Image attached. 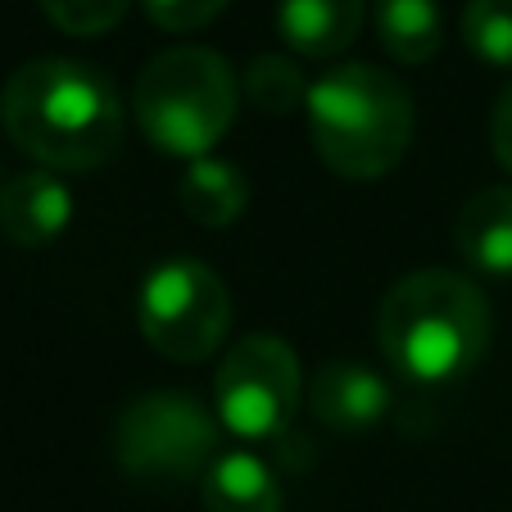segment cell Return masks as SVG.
Returning a JSON list of instances; mask_svg holds the SVG:
<instances>
[{"mask_svg": "<svg viewBox=\"0 0 512 512\" xmlns=\"http://www.w3.org/2000/svg\"><path fill=\"white\" fill-rule=\"evenodd\" d=\"M454 245L472 268L512 277V186H485L458 209Z\"/></svg>", "mask_w": 512, "mask_h": 512, "instance_id": "8fae6325", "label": "cell"}, {"mask_svg": "<svg viewBox=\"0 0 512 512\" xmlns=\"http://www.w3.org/2000/svg\"><path fill=\"white\" fill-rule=\"evenodd\" d=\"M463 41L485 64L512 68V0H467Z\"/></svg>", "mask_w": 512, "mask_h": 512, "instance_id": "2e32d148", "label": "cell"}, {"mask_svg": "<svg viewBox=\"0 0 512 512\" xmlns=\"http://www.w3.org/2000/svg\"><path fill=\"white\" fill-rule=\"evenodd\" d=\"M136 327L145 345L173 363H204L232 327V295L200 259H164L136 295Z\"/></svg>", "mask_w": 512, "mask_h": 512, "instance_id": "8992f818", "label": "cell"}, {"mask_svg": "<svg viewBox=\"0 0 512 512\" xmlns=\"http://www.w3.org/2000/svg\"><path fill=\"white\" fill-rule=\"evenodd\" d=\"M41 14L55 23L59 32L73 37H100V32L118 28L132 0H37Z\"/></svg>", "mask_w": 512, "mask_h": 512, "instance_id": "e0dca14e", "label": "cell"}, {"mask_svg": "<svg viewBox=\"0 0 512 512\" xmlns=\"http://www.w3.org/2000/svg\"><path fill=\"white\" fill-rule=\"evenodd\" d=\"M300 358L281 336H245L218 363V426L236 440H277L300 408Z\"/></svg>", "mask_w": 512, "mask_h": 512, "instance_id": "52a82bcc", "label": "cell"}, {"mask_svg": "<svg viewBox=\"0 0 512 512\" xmlns=\"http://www.w3.org/2000/svg\"><path fill=\"white\" fill-rule=\"evenodd\" d=\"M309 408L322 426L340 435H363L390 413V386L381 372L354 358H331L309 381Z\"/></svg>", "mask_w": 512, "mask_h": 512, "instance_id": "ba28073f", "label": "cell"}, {"mask_svg": "<svg viewBox=\"0 0 512 512\" xmlns=\"http://www.w3.org/2000/svg\"><path fill=\"white\" fill-rule=\"evenodd\" d=\"M494 313L472 277L449 268H422L386 290L377 313L381 354L422 386H449L467 377L490 349Z\"/></svg>", "mask_w": 512, "mask_h": 512, "instance_id": "7a4b0ae2", "label": "cell"}, {"mask_svg": "<svg viewBox=\"0 0 512 512\" xmlns=\"http://www.w3.org/2000/svg\"><path fill=\"white\" fill-rule=\"evenodd\" d=\"M377 37L399 64H426L440 50V5L435 0H377Z\"/></svg>", "mask_w": 512, "mask_h": 512, "instance_id": "5bb4252c", "label": "cell"}, {"mask_svg": "<svg viewBox=\"0 0 512 512\" xmlns=\"http://www.w3.org/2000/svg\"><path fill=\"white\" fill-rule=\"evenodd\" d=\"M0 191H5V186H0Z\"/></svg>", "mask_w": 512, "mask_h": 512, "instance_id": "ffe728a7", "label": "cell"}, {"mask_svg": "<svg viewBox=\"0 0 512 512\" xmlns=\"http://www.w3.org/2000/svg\"><path fill=\"white\" fill-rule=\"evenodd\" d=\"M200 503L204 512H281V481L263 458L232 449L204 472Z\"/></svg>", "mask_w": 512, "mask_h": 512, "instance_id": "7c38bea8", "label": "cell"}, {"mask_svg": "<svg viewBox=\"0 0 512 512\" xmlns=\"http://www.w3.org/2000/svg\"><path fill=\"white\" fill-rule=\"evenodd\" d=\"M368 0H281L277 32L304 59H336L354 46Z\"/></svg>", "mask_w": 512, "mask_h": 512, "instance_id": "30bf717a", "label": "cell"}, {"mask_svg": "<svg viewBox=\"0 0 512 512\" xmlns=\"http://www.w3.org/2000/svg\"><path fill=\"white\" fill-rule=\"evenodd\" d=\"M227 10V0H145L150 23L164 32H200Z\"/></svg>", "mask_w": 512, "mask_h": 512, "instance_id": "ac0fdd59", "label": "cell"}, {"mask_svg": "<svg viewBox=\"0 0 512 512\" xmlns=\"http://www.w3.org/2000/svg\"><path fill=\"white\" fill-rule=\"evenodd\" d=\"M309 87L313 82H304L300 64H290L286 55H254L241 78L245 100L268 118H281V114H290V109L309 105Z\"/></svg>", "mask_w": 512, "mask_h": 512, "instance_id": "9a60e30c", "label": "cell"}, {"mask_svg": "<svg viewBox=\"0 0 512 512\" xmlns=\"http://www.w3.org/2000/svg\"><path fill=\"white\" fill-rule=\"evenodd\" d=\"M182 209L191 213L200 227H232L236 218L250 204V186H245V173L227 159H191L182 177Z\"/></svg>", "mask_w": 512, "mask_h": 512, "instance_id": "4fadbf2b", "label": "cell"}, {"mask_svg": "<svg viewBox=\"0 0 512 512\" xmlns=\"http://www.w3.org/2000/svg\"><path fill=\"white\" fill-rule=\"evenodd\" d=\"M241 105L232 64L209 46H173L141 68L132 114L150 145L173 159H204L227 136Z\"/></svg>", "mask_w": 512, "mask_h": 512, "instance_id": "277c9868", "label": "cell"}, {"mask_svg": "<svg viewBox=\"0 0 512 512\" xmlns=\"http://www.w3.org/2000/svg\"><path fill=\"white\" fill-rule=\"evenodd\" d=\"M114 458L132 481L182 485L218 458V413L200 404L191 390H155L123 408L114 431Z\"/></svg>", "mask_w": 512, "mask_h": 512, "instance_id": "5b68a950", "label": "cell"}, {"mask_svg": "<svg viewBox=\"0 0 512 512\" xmlns=\"http://www.w3.org/2000/svg\"><path fill=\"white\" fill-rule=\"evenodd\" d=\"M5 136L37 164L87 173L123 141V105L114 82L78 59H32L0 91Z\"/></svg>", "mask_w": 512, "mask_h": 512, "instance_id": "6da1fadb", "label": "cell"}, {"mask_svg": "<svg viewBox=\"0 0 512 512\" xmlns=\"http://www.w3.org/2000/svg\"><path fill=\"white\" fill-rule=\"evenodd\" d=\"M490 145H494V159H499V168L512 177V82L499 91V100H494Z\"/></svg>", "mask_w": 512, "mask_h": 512, "instance_id": "d6986e66", "label": "cell"}, {"mask_svg": "<svg viewBox=\"0 0 512 512\" xmlns=\"http://www.w3.org/2000/svg\"><path fill=\"white\" fill-rule=\"evenodd\" d=\"M73 218V195L55 173H23L0 191V232L23 250L50 245Z\"/></svg>", "mask_w": 512, "mask_h": 512, "instance_id": "9c48e42d", "label": "cell"}, {"mask_svg": "<svg viewBox=\"0 0 512 512\" xmlns=\"http://www.w3.org/2000/svg\"><path fill=\"white\" fill-rule=\"evenodd\" d=\"M309 136L318 159L345 182H377L413 141V96L377 64H340L309 87Z\"/></svg>", "mask_w": 512, "mask_h": 512, "instance_id": "3957f363", "label": "cell"}]
</instances>
